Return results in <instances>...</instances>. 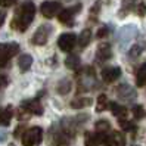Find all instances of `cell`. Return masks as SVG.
<instances>
[{
	"instance_id": "obj_14",
	"label": "cell",
	"mask_w": 146,
	"mask_h": 146,
	"mask_svg": "<svg viewBox=\"0 0 146 146\" xmlns=\"http://www.w3.org/2000/svg\"><path fill=\"white\" fill-rule=\"evenodd\" d=\"M13 117V108L9 105V106H5L0 109V125H9L11 124V119Z\"/></svg>"
},
{
	"instance_id": "obj_20",
	"label": "cell",
	"mask_w": 146,
	"mask_h": 146,
	"mask_svg": "<svg viewBox=\"0 0 146 146\" xmlns=\"http://www.w3.org/2000/svg\"><path fill=\"white\" fill-rule=\"evenodd\" d=\"M136 84L137 87H143L146 84V64H143L136 72Z\"/></svg>"
},
{
	"instance_id": "obj_31",
	"label": "cell",
	"mask_w": 146,
	"mask_h": 146,
	"mask_svg": "<svg viewBox=\"0 0 146 146\" xmlns=\"http://www.w3.org/2000/svg\"><path fill=\"white\" fill-rule=\"evenodd\" d=\"M6 84H7V78H6L5 75H0V89L5 87Z\"/></svg>"
},
{
	"instance_id": "obj_17",
	"label": "cell",
	"mask_w": 146,
	"mask_h": 146,
	"mask_svg": "<svg viewBox=\"0 0 146 146\" xmlns=\"http://www.w3.org/2000/svg\"><path fill=\"white\" fill-rule=\"evenodd\" d=\"M65 65L66 68H70V70L72 71H78L80 70V66H81V62H80V58L77 56V55H70L66 59H65Z\"/></svg>"
},
{
	"instance_id": "obj_6",
	"label": "cell",
	"mask_w": 146,
	"mask_h": 146,
	"mask_svg": "<svg viewBox=\"0 0 146 146\" xmlns=\"http://www.w3.org/2000/svg\"><path fill=\"white\" fill-rule=\"evenodd\" d=\"M61 11V2H55V0H46L40 6V12L44 18H53Z\"/></svg>"
},
{
	"instance_id": "obj_18",
	"label": "cell",
	"mask_w": 146,
	"mask_h": 146,
	"mask_svg": "<svg viewBox=\"0 0 146 146\" xmlns=\"http://www.w3.org/2000/svg\"><path fill=\"white\" fill-rule=\"evenodd\" d=\"M90 41H92V31L89 28H86L81 31L80 34V37H78V46L81 49H84L86 46H89L90 44Z\"/></svg>"
},
{
	"instance_id": "obj_30",
	"label": "cell",
	"mask_w": 146,
	"mask_h": 146,
	"mask_svg": "<svg viewBox=\"0 0 146 146\" xmlns=\"http://www.w3.org/2000/svg\"><path fill=\"white\" fill-rule=\"evenodd\" d=\"M18 0H0V6H3V7H11L13 6Z\"/></svg>"
},
{
	"instance_id": "obj_15",
	"label": "cell",
	"mask_w": 146,
	"mask_h": 146,
	"mask_svg": "<svg viewBox=\"0 0 146 146\" xmlns=\"http://www.w3.org/2000/svg\"><path fill=\"white\" fill-rule=\"evenodd\" d=\"M109 108H111V112H112L117 118H127L128 111H127L125 106L118 105V104H115V102H109Z\"/></svg>"
},
{
	"instance_id": "obj_21",
	"label": "cell",
	"mask_w": 146,
	"mask_h": 146,
	"mask_svg": "<svg viewBox=\"0 0 146 146\" xmlns=\"http://www.w3.org/2000/svg\"><path fill=\"white\" fill-rule=\"evenodd\" d=\"M71 87H72L71 80L64 78V80H61V81L58 83V86H56V92H58V93H61V94H66V93H70Z\"/></svg>"
},
{
	"instance_id": "obj_26",
	"label": "cell",
	"mask_w": 146,
	"mask_h": 146,
	"mask_svg": "<svg viewBox=\"0 0 146 146\" xmlns=\"http://www.w3.org/2000/svg\"><path fill=\"white\" fill-rule=\"evenodd\" d=\"M142 52H143V49H142L139 44H136V46H133V47L130 49V52H128V56H130L131 59H134V58L139 56Z\"/></svg>"
},
{
	"instance_id": "obj_23",
	"label": "cell",
	"mask_w": 146,
	"mask_h": 146,
	"mask_svg": "<svg viewBox=\"0 0 146 146\" xmlns=\"http://www.w3.org/2000/svg\"><path fill=\"white\" fill-rule=\"evenodd\" d=\"M111 128V124L108 119H99V121L94 124V130L102 131V133H108V130Z\"/></svg>"
},
{
	"instance_id": "obj_24",
	"label": "cell",
	"mask_w": 146,
	"mask_h": 146,
	"mask_svg": "<svg viewBox=\"0 0 146 146\" xmlns=\"http://www.w3.org/2000/svg\"><path fill=\"white\" fill-rule=\"evenodd\" d=\"M118 124L125 131H134L136 130V125L130 121H127V118H118Z\"/></svg>"
},
{
	"instance_id": "obj_2",
	"label": "cell",
	"mask_w": 146,
	"mask_h": 146,
	"mask_svg": "<svg viewBox=\"0 0 146 146\" xmlns=\"http://www.w3.org/2000/svg\"><path fill=\"white\" fill-rule=\"evenodd\" d=\"M43 140V130L40 127H31L25 130L21 136V142L24 146H36Z\"/></svg>"
},
{
	"instance_id": "obj_28",
	"label": "cell",
	"mask_w": 146,
	"mask_h": 146,
	"mask_svg": "<svg viewBox=\"0 0 146 146\" xmlns=\"http://www.w3.org/2000/svg\"><path fill=\"white\" fill-rule=\"evenodd\" d=\"M136 12H137V15L143 16L146 13V5L143 2H139V3H137V6H136Z\"/></svg>"
},
{
	"instance_id": "obj_4",
	"label": "cell",
	"mask_w": 146,
	"mask_h": 146,
	"mask_svg": "<svg viewBox=\"0 0 146 146\" xmlns=\"http://www.w3.org/2000/svg\"><path fill=\"white\" fill-rule=\"evenodd\" d=\"M52 31H53L52 25H47V24L40 25V27L36 30V33L33 34L31 43H33V44H36V46L46 44L47 40H49V37H50V34H52Z\"/></svg>"
},
{
	"instance_id": "obj_3",
	"label": "cell",
	"mask_w": 146,
	"mask_h": 146,
	"mask_svg": "<svg viewBox=\"0 0 146 146\" xmlns=\"http://www.w3.org/2000/svg\"><path fill=\"white\" fill-rule=\"evenodd\" d=\"M18 52H19L18 43H3V44H0V68L6 66L7 62L11 61V58H13Z\"/></svg>"
},
{
	"instance_id": "obj_29",
	"label": "cell",
	"mask_w": 146,
	"mask_h": 146,
	"mask_svg": "<svg viewBox=\"0 0 146 146\" xmlns=\"http://www.w3.org/2000/svg\"><path fill=\"white\" fill-rule=\"evenodd\" d=\"M108 33H109L108 27H102V28H99V31L96 33V37H98V38H104V37L108 36Z\"/></svg>"
},
{
	"instance_id": "obj_16",
	"label": "cell",
	"mask_w": 146,
	"mask_h": 146,
	"mask_svg": "<svg viewBox=\"0 0 146 146\" xmlns=\"http://www.w3.org/2000/svg\"><path fill=\"white\" fill-rule=\"evenodd\" d=\"M31 65H33V58H31V55H21L19 56V61H18V66H19V70L22 71V72H27L30 68H31Z\"/></svg>"
},
{
	"instance_id": "obj_9",
	"label": "cell",
	"mask_w": 146,
	"mask_h": 146,
	"mask_svg": "<svg viewBox=\"0 0 146 146\" xmlns=\"http://www.w3.org/2000/svg\"><path fill=\"white\" fill-rule=\"evenodd\" d=\"M96 62L98 64H105L106 61H109L112 58V49H111V44L109 43H100L96 49Z\"/></svg>"
},
{
	"instance_id": "obj_13",
	"label": "cell",
	"mask_w": 146,
	"mask_h": 146,
	"mask_svg": "<svg viewBox=\"0 0 146 146\" xmlns=\"http://www.w3.org/2000/svg\"><path fill=\"white\" fill-rule=\"evenodd\" d=\"M115 92H117V94H118V98L123 99V100H133V99L136 98L134 89H131L128 84H119Z\"/></svg>"
},
{
	"instance_id": "obj_8",
	"label": "cell",
	"mask_w": 146,
	"mask_h": 146,
	"mask_svg": "<svg viewBox=\"0 0 146 146\" xmlns=\"http://www.w3.org/2000/svg\"><path fill=\"white\" fill-rule=\"evenodd\" d=\"M108 133L102 131H87L84 134V146H99L105 142Z\"/></svg>"
},
{
	"instance_id": "obj_19",
	"label": "cell",
	"mask_w": 146,
	"mask_h": 146,
	"mask_svg": "<svg viewBox=\"0 0 146 146\" xmlns=\"http://www.w3.org/2000/svg\"><path fill=\"white\" fill-rule=\"evenodd\" d=\"M93 104V100L90 98H77L74 100H71V108L75 109H80V108H86V106H90Z\"/></svg>"
},
{
	"instance_id": "obj_25",
	"label": "cell",
	"mask_w": 146,
	"mask_h": 146,
	"mask_svg": "<svg viewBox=\"0 0 146 146\" xmlns=\"http://www.w3.org/2000/svg\"><path fill=\"white\" fill-rule=\"evenodd\" d=\"M131 112H133V117H134L136 119H140V118H143V115H145V109H143V106H140V105H134V106L131 108Z\"/></svg>"
},
{
	"instance_id": "obj_1",
	"label": "cell",
	"mask_w": 146,
	"mask_h": 146,
	"mask_svg": "<svg viewBox=\"0 0 146 146\" xmlns=\"http://www.w3.org/2000/svg\"><path fill=\"white\" fill-rule=\"evenodd\" d=\"M34 16H36V5L31 0H25V2L16 9L13 18L11 21V27L15 31L24 33L27 31L30 24L33 22Z\"/></svg>"
},
{
	"instance_id": "obj_11",
	"label": "cell",
	"mask_w": 146,
	"mask_h": 146,
	"mask_svg": "<svg viewBox=\"0 0 146 146\" xmlns=\"http://www.w3.org/2000/svg\"><path fill=\"white\" fill-rule=\"evenodd\" d=\"M21 109H24L25 112H28L30 115H41L43 114V106H41L38 99L24 100L21 104Z\"/></svg>"
},
{
	"instance_id": "obj_7",
	"label": "cell",
	"mask_w": 146,
	"mask_h": 146,
	"mask_svg": "<svg viewBox=\"0 0 146 146\" xmlns=\"http://www.w3.org/2000/svg\"><path fill=\"white\" fill-rule=\"evenodd\" d=\"M77 43V36L74 33H64L58 38V46L62 52H71Z\"/></svg>"
},
{
	"instance_id": "obj_33",
	"label": "cell",
	"mask_w": 146,
	"mask_h": 146,
	"mask_svg": "<svg viewBox=\"0 0 146 146\" xmlns=\"http://www.w3.org/2000/svg\"><path fill=\"white\" fill-rule=\"evenodd\" d=\"M134 146H136V145H134Z\"/></svg>"
},
{
	"instance_id": "obj_12",
	"label": "cell",
	"mask_w": 146,
	"mask_h": 146,
	"mask_svg": "<svg viewBox=\"0 0 146 146\" xmlns=\"http://www.w3.org/2000/svg\"><path fill=\"white\" fill-rule=\"evenodd\" d=\"M104 145L105 146H125V136L121 131H111L109 134H106Z\"/></svg>"
},
{
	"instance_id": "obj_22",
	"label": "cell",
	"mask_w": 146,
	"mask_h": 146,
	"mask_svg": "<svg viewBox=\"0 0 146 146\" xmlns=\"http://www.w3.org/2000/svg\"><path fill=\"white\" fill-rule=\"evenodd\" d=\"M109 105V102H108V96L106 94H99V98L96 100V111L98 112H102V111H105Z\"/></svg>"
},
{
	"instance_id": "obj_32",
	"label": "cell",
	"mask_w": 146,
	"mask_h": 146,
	"mask_svg": "<svg viewBox=\"0 0 146 146\" xmlns=\"http://www.w3.org/2000/svg\"><path fill=\"white\" fill-rule=\"evenodd\" d=\"M5 19H6V13H5V12H0V28H2Z\"/></svg>"
},
{
	"instance_id": "obj_5",
	"label": "cell",
	"mask_w": 146,
	"mask_h": 146,
	"mask_svg": "<svg viewBox=\"0 0 146 146\" xmlns=\"http://www.w3.org/2000/svg\"><path fill=\"white\" fill-rule=\"evenodd\" d=\"M80 11H81V5L77 3V5H74L72 7L62 9L61 12H59V15H58V19H59V22H61V24L66 25V27H72L74 16L77 15V12H80Z\"/></svg>"
},
{
	"instance_id": "obj_27",
	"label": "cell",
	"mask_w": 146,
	"mask_h": 146,
	"mask_svg": "<svg viewBox=\"0 0 146 146\" xmlns=\"http://www.w3.org/2000/svg\"><path fill=\"white\" fill-rule=\"evenodd\" d=\"M99 11H100V2H96L93 6H92V9H90V16H92V19L96 16L98 18V15H99Z\"/></svg>"
},
{
	"instance_id": "obj_10",
	"label": "cell",
	"mask_w": 146,
	"mask_h": 146,
	"mask_svg": "<svg viewBox=\"0 0 146 146\" xmlns=\"http://www.w3.org/2000/svg\"><path fill=\"white\" fill-rule=\"evenodd\" d=\"M121 72L123 71L119 66H105L100 74H102V80L108 84H111V83H115L121 77Z\"/></svg>"
}]
</instances>
